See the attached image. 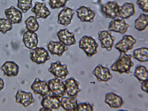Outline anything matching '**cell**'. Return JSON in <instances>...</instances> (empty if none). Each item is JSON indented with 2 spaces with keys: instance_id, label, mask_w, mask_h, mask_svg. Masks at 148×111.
I'll use <instances>...</instances> for the list:
<instances>
[{
  "instance_id": "6da1fadb",
  "label": "cell",
  "mask_w": 148,
  "mask_h": 111,
  "mask_svg": "<svg viewBox=\"0 0 148 111\" xmlns=\"http://www.w3.org/2000/svg\"><path fill=\"white\" fill-rule=\"evenodd\" d=\"M120 53L119 58L111 66L110 69L120 74L124 73L129 74L130 73L131 68L134 65L132 60V56L124 52Z\"/></svg>"
},
{
  "instance_id": "7a4b0ae2",
  "label": "cell",
  "mask_w": 148,
  "mask_h": 111,
  "mask_svg": "<svg viewBox=\"0 0 148 111\" xmlns=\"http://www.w3.org/2000/svg\"><path fill=\"white\" fill-rule=\"evenodd\" d=\"M79 46L88 57L90 58L97 53L98 45L96 40L90 36H82L79 41Z\"/></svg>"
},
{
  "instance_id": "3957f363",
  "label": "cell",
  "mask_w": 148,
  "mask_h": 111,
  "mask_svg": "<svg viewBox=\"0 0 148 111\" xmlns=\"http://www.w3.org/2000/svg\"><path fill=\"white\" fill-rule=\"evenodd\" d=\"M29 52L31 60L37 64H44L50 59L48 52L43 47H37Z\"/></svg>"
},
{
  "instance_id": "277c9868",
  "label": "cell",
  "mask_w": 148,
  "mask_h": 111,
  "mask_svg": "<svg viewBox=\"0 0 148 111\" xmlns=\"http://www.w3.org/2000/svg\"><path fill=\"white\" fill-rule=\"evenodd\" d=\"M47 84L53 96L60 98L66 95L64 85L62 79L55 77L48 80Z\"/></svg>"
},
{
  "instance_id": "5b68a950",
  "label": "cell",
  "mask_w": 148,
  "mask_h": 111,
  "mask_svg": "<svg viewBox=\"0 0 148 111\" xmlns=\"http://www.w3.org/2000/svg\"><path fill=\"white\" fill-rule=\"evenodd\" d=\"M136 42L137 40L132 36L125 35L115 45L114 47L120 52L126 53L133 49Z\"/></svg>"
},
{
  "instance_id": "8992f818",
  "label": "cell",
  "mask_w": 148,
  "mask_h": 111,
  "mask_svg": "<svg viewBox=\"0 0 148 111\" xmlns=\"http://www.w3.org/2000/svg\"><path fill=\"white\" fill-rule=\"evenodd\" d=\"M48 71L55 77L62 80L65 79L66 76L69 75L67 66L62 64L59 61L51 63Z\"/></svg>"
},
{
  "instance_id": "52a82bcc",
  "label": "cell",
  "mask_w": 148,
  "mask_h": 111,
  "mask_svg": "<svg viewBox=\"0 0 148 111\" xmlns=\"http://www.w3.org/2000/svg\"><path fill=\"white\" fill-rule=\"evenodd\" d=\"M98 40L101 44V47L106 49L108 51H110L112 49L115 40L112 36L110 31L103 30L99 32L98 33Z\"/></svg>"
},
{
  "instance_id": "ba28073f",
  "label": "cell",
  "mask_w": 148,
  "mask_h": 111,
  "mask_svg": "<svg viewBox=\"0 0 148 111\" xmlns=\"http://www.w3.org/2000/svg\"><path fill=\"white\" fill-rule=\"evenodd\" d=\"M120 6L117 1H109L101 5V8L106 18L113 19L118 17Z\"/></svg>"
},
{
  "instance_id": "9c48e42d",
  "label": "cell",
  "mask_w": 148,
  "mask_h": 111,
  "mask_svg": "<svg viewBox=\"0 0 148 111\" xmlns=\"http://www.w3.org/2000/svg\"><path fill=\"white\" fill-rule=\"evenodd\" d=\"M31 88L35 95H39L42 98L51 94L46 81H42L38 78L35 79Z\"/></svg>"
},
{
  "instance_id": "30bf717a",
  "label": "cell",
  "mask_w": 148,
  "mask_h": 111,
  "mask_svg": "<svg viewBox=\"0 0 148 111\" xmlns=\"http://www.w3.org/2000/svg\"><path fill=\"white\" fill-rule=\"evenodd\" d=\"M65 92L69 97L76 98L81 90L79 88V83L73 77L63 82Z\"/></svg>"
},
{
  "instance_id": "8fae6325",
  "label": "cell",
  "mask_w": 148,
  "mask_h": 111,
  "mask_svg": "<svg viewBox=\"0 0 148 111\" xmlns=\"http://www.w3.org/2000/svg\"><path fill=\"white\" fill-rule=\"evenodd\" d=\"M92 73L99 82H107L113 77L109 69L100 64L95 67Z\"/></svg>"
},
{
  "instance_id": "7c38bea8",
  "label": "cell",
  "mask_w": 148,
  "mask_h": 111,
  "mask_svg": "<svg viewBox=\"0 0 148 111\" xmlns=\"http://www.w3.org/2000/svg\"><path fill=\"white\" fill-rule=\"evenodd\" d=\"M76 12L78 18L82 22H93L96 14L95 11L84 5L77 9Z\"/></svg>"
},
{
  "instance_id": "4fadbf2b",
  "label": "cell",
  "mask_w": 148,
  "mask_h": 111,
  "mask_svg": "<svg viewBox=\"0 0 148 111\" xmlns=\"http://www.w3.org/2000/svg\"><path fill=\"white\" fill-rule=\"evenodd\" d=\"M129 27L125 19L117 18L113 19L110 22L108 28L110 31L124 34L127 32Z\"/></svg>"
},
{
  "instance_id": "5bb4252c",
  "label": "cell",
  "mask_w": 148,
  "mask_h": 111,
  "mask_svg": "<svg viewBox=\"0 0 148 111\" xmlns=\"http://www.w3.org/2000/svg\"><path fill=\"white\" fill-rule=\"evenodd\" d=\"M75 13L73 9L65 7L61 10L58 15V23L66 26L70 24Z\"/></svg>"
},
{
  "instance_id": "9a60e30c",
  "label": "cell",
  "mask_w": 148,
  "mask_h": 111,
  "mask_svg": "<svg viewBox=\"0 0 148 111\" xmlns=\"http://www.w3.org/2000/svg\"><path fill=\"white\" fill-rule=\"evenodd\" d=\"M104 101L110 108L115 109L121 108L124 104L121 97L112 92L106 94Z\"/></svg>"
},
{
  "instance_id": "2e32d148",
  "label": "cell",
  "mask_w": 148,
  "mask_h": 111,
  "mask_svg": "<svg viewBox=\"0 0 148 111\" xmlns=\"http://www.w3.org/2000/svg\"><path fill=\"white\" fill-rule=\"evenodd\" d=\"M16 103L22 104L25 108H27L33 103L34 100L32 93L30 92H26L18 90L15 95Z\"/></svg>"
},
{
  "instance_id": "e0dca14e",
  "label": "cell",
  "mask_w": 148,
  "mask_h": 111,
  "mask_svg": "<svg viewBox=\"0 0 148 111\" xmlns=\"http://www.w3.org/2000/svg\"><path fill=\"white\" fill-rule=\"evenodd\" d=\"M57 35L59 41L66 46L74 45L76 43L74 34L69 32L67 29H60L57 32Z\"/></svg>"
},
{
  "instance_id": "ac0fdd59",
  "label": "cell",
  "mask_w": 148,
  "mask_h": 111,
  "mask_svg": "<svg viewBox=\"0 0 148 111\" xmlns=\"http://www.w3.org/2000/svg\"><path fill=\"white\" fill-rule=\"evenodd\" d=\"M4 13L7 19L12 24L20 23L22 22V13L19 10L13 6L5 9Z\"/></svg>"
},
{
  "instance_id": "d6986e66",
  "label": "cell",
  "mask_w": 148,
  "mask_h": 111,
  "mask_svg": "<svg viewBox=\"0 0 148 111\" xmlns=\"http://www.w3.org/2000/svg\"><path fill=\"white\" fill-rule=\"evenodd\" d=\"M47 47L48 51L51 55H56L59 57L61 56L68 49L67 46L62 42L52 40L49 41Z\"/></svg>"
},
{
  "instance_id": "ffe728a7",
  "label": "cell",
  "mask_w": 148,
  "mask_h": 111,
  "mask_svg": "<svg viewBox=\"0 0 148 111\" xmlns=\"http://www.w3.org/2000/svg\"><path fill=\"white\" fill-rule=\"evenodd\" d=\"M22 41L26 48L33 49L37 47L38 43V36L35 32L27 30L24 33Z\"/></svg>"
},
{
  "instance_id": "44dd1931",
  "label": "cell",
  "mask_w": 148,
  "mask_h": 111,
  "mask_svg": "<svg viewBox=\"0 0 148 111\" xmlns=\"http://www.w3.org/2000/svg\"><path fill=\"white\" fill-rule=\"evenodd\" d=\"M40 104L42 107L47 108L51 111L58 110L60 107L59 98L54 96L48 95L43 97Z\"/></svg>"
},
{
  "instance_id": "7402d4cb",
  "label": "cell",
  "mask_w": 148,
  "mask_h": 111,
  "mask_svg": "<svg viewBox=\"0 0 148 111\" xmlns=\"http://www.w3.org/2000/svg\"><path fill=\"white\" fill-rule=\"evenodd\" d=\"M32 12L35 15L36 18H47L50 15L51 12L44 3L36 2L31 9Z\"/></svg>"
},
{
  "instance_id": "603a6c76",
  "label": "cell",
  "mask_w": 148,
  "mask_h": 111,
  "mask_svg": "<svg viewBox=\"0 0 148 111\" xmlns=\"http://www.w3.org/2000/svg\"><path fill=\"white\" fill-rule=\"evenodd\" d=\"M136 10L134 5L132 3L125 2L120 6L118 17L123 19H127L134 15Z\"/></svg>"
},
{
  "instance_id": "cb8c5ba5",
  "label": "cell",
  "mask_w": 148,
  "mask_h": 111,
  "mask_svg": "<svg viewBox=\"0 0 148 111\" xmlns=\"http://www.w3.org/2000/svg\"><path fill=\"white\" fill-rule=\"evenodd\" d=\"M4 74L8 77H15L19 71V67L15 62L12 61L5 62L1 67Z\"/></svg>"
},
{
  "instance_id": "d4e9b609",
  "label": "cell",
  "mask_w": 148,
  "mask_h": 111,
  "mask_svg": "<svg viewBox=\"0 0 148 111\" xmlns=\"http://www.w3.org/2000/svg\"><path fill=\"white\" fill-rule=\"evenodd\" d=\"M77 105L76 98L63 97L60 101V106L66 111H75Z\"/></svg>"
},
{
  "instance_id": "484cf974",
  "label": "cell",
  "mask_w": 148,
  "mask_h": 111,
  "mask_svg": "<svg viewBox=\"0 0 148 111\" xmlns=\"http://www.w3.org/2000/svg\"><path fill=\"white\" fill-rule=\"evenodd\" d=\"M133 75L140 83L148 80V71L146 67L144 66L137 65L135 67Z\"/></svg>"
},
{
  "instance_id": "4316f807",
  "label": "cell",
  "mask_w": 148,
  "mask_h": 111,
  "mask_svg": "<svg viewBox=\"0 0 148 111\" xmlns=\"http://www.w3.org/2000/svg\"><path fill=\"white\" fill-rule=\"evenodd\" d=\"M134 59L141 62L148 61V49L146 47H141L134 49L133 52Z\"/></svg>"
},
{
  "instance_id": "83f0119b",
  "label": "cell",
  "mask_w": 148,
  "mask_h": 111,
  "mask_svg": "<svg viewBox=\"0 0 148 111\" xmlns=\"http://www.w3.org/2000/svg\"><path fill=\"white\" fill-rule=\"evenodd\" d=\"M148 14L141 13L135 21V28L138 31H144L148 26Z\"/></svg>"
},
{
  "instance_id": "f1b7e54d",
  "label": "cell",
  "mask_w": 148,
  "mask_h": 111,
  "mask_svg": "<svg viewBox=\"0 0 148 111\" xmlns=\"http://www.w3.org/2000/svg\"><path fill=\"white\" fill-rule=\"evenodd\" d=\"M27 29L29 31L35 32L39 28V25L35 16H31L24 21Z\"/></svg>"
},
{
  "instance_id": "f546056e",
  "label": "cell",
  "mask_w": 148,
  "mask_h": 111,
  "mask_svg": "<svg viewBox=\"0 0 148 111\" xmlns=\"http://www.w3.org/2000/svg\"><path fill=\"white\" fill-rule=\"evenodd\" d=\"M17 7L25 13L32 7V0H17Z\"/></svg>"
},
{
  "instance_id": "4dcf8cb0",
  "label": "cell",
  "mask_w": 148,
  "mask_h": 111,
  "mask_svg": "<svg viewBox=\"0 0 148 111\" xmlns=\"http://www.w3.org/2000/svg\"><path fill=\"white\" fill-rule=\"evenodd\" d=\"M12 24L8 19L0 18V32L5 34L12 29Z\"/></svg>"
},
{
  "instance_id": "1f68e13d",
  "label": "cell",
  "mask_w": 148,
  "mask_h": 111,
  "mask_svg": "<svg viewBox=\"0 0 148 111\" xmlns=\"http://www.w3.org/2000/svg\"><path fill=\"white\" fill-rule=\"evenodd\" d=\"M70 0H49V4L52 9L60 8L65 6L67 2Z\"/></svg>"
},
{
  "instance_id": "d6a6232c",
  "label": "cell",
  "mask_w": 148,
  "mask_h": 111,
  "mask_svg": "<svg viewBox=\"0 0 148 111\" xmlns=\"http://www.w3.org/2000/svg\"><path fill=\"white\" fill-rule=\"evenodd\" d=\"M93 106L88 102H82L78 104L75 111H94Z\"/></svg>"
},
{
  "instance_id": "836d02e7",
  "label": "cell",
  "mask_w": 148,
  "mask_h": 111,
  "mask_svg": "<svg viewBox=\"0 0 148 111\" xmlns=\"http://www.w3.org/2000/svg\"><path fill=\"white\" fill-rule=\"evenodd\" d=\"M136 3L143 12L145 13H148V0H137Z\"/></svg>"
},
{
  "instance_id": "e575fe53",
  "label": "cell",
  "mask_w": 148,
  "mask_h": 111,
  "mask_svg": "<svg viewBox=\"0 0 148 111\" xmlns=\"http://www.w3.org/2000/svg\"><path fill=\"white\" fill-rule=\"evenodd\" d=\"M148 80H146L141 83V88L145 92L148 93Z\"/></svg>"
},
{
  "instance_id": "d590c367",
  "label": "cell",
  "mask_w": 148,
  "mask_h": 111,
  "mask_svg": "<svg viewBox=\"0 0 148 111\" xmlns=\"http://www.w3.org/2000/svg\"><path fill=\"white\" fill-rule=\"evenodd\" d=\"M4 83L3 79L0 77V91L1 90L4 88Z\"/></svg>"
},
{
  "instance_id": "8d00e7d4",
  "label": "cell",
  "mask_w": 148,
  "mask_h": 111,
  "mask_svg": "<svg viewBox=\"0 0 148 111\" xmlns=\"http://www.w3.org/2000/svg\"><path fill=\"white\" fill-rule=\"evenodd\" d=\"M39 110L40 111H51V110H50L47 108H45V107H42V108H40V109Z\"/></svg>"
},
{
  "instance_id": "74e56055",
  "label": "cell",
  "mask_w": 148,
  "mask_h": 111,
  "mask_svg": "<svg viewBox=\"0 0 148 111\" xmlns=\"http://www.w3.org/2000/svg\"><path fill=\"white\" fill-rule=\"evenodd\" d=\"M42 0V1H45V0Z\"/></svg>"
}]
</instances>
